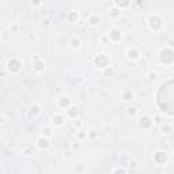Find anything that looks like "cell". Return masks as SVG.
<instances>
[{"instance_id": "1", "label": "cell", "mask_w": 174, "mask_h": 174, "mask_svg": "<svg viewBox=\"0 0 174 174\" xmlns=\"http://www.w3.org/2000/svg\"><path fill=\"white\" fill-rule=\"evenodd\" d=\"M173 59H174V54H173V52H171L170 49H163L161 52V61H162V63L171 64Z\"/></svg>"}, {"instance_id": "2", "label": "cell", "mask_w": 174, "mask_h": 174, "mask_svg": "<svg viewBox=\"0 0 174 174\" xmlns=\"http://www.w3.org/2000/svg\"><path fill=\"white\" fill-rule=\"evenodd\" d=\"M94 64L99 68H105L109 64V59H107L105 54H98L95 59H94Z\"/></svg>"}, {"instance_id": "3", "label": "cell", "mask_w": 174, "mask_h": 174, "mask_svg": "<svg viewBox=\"0 0 174 174\" xmlns=\"http://www.w3.org/2000/svg\"><path fill=\"white\" fill-rule=\"evenodd\" d=\"M8 70L11 71V72H18V71L20 70V63L19 60H17V59H12V60L8 61Z\"/></svg>"}, {"instance_id": "4", "label": "cell", "mask_w": 174, "mask_h": 174, "mask_svg": "<svg viewBox=\"0 0 174 174\" xmlns=\"http://www.w3.org/2000/svg\"><path fill=\"white\" fill-rule=\"evenodd\" d=\"M150 26H151V29H159L162 26V19L159 17H151Z\"/></svg>"}, {"instance_id": "5", "label": "cell", "mask_w": 174, "mask_h": 174, "mask_svg": "<svg viewBox=\"0 0 174 174\" xmlns=\"http://www.w3.org/2000/svg\"><path fill=\"white\" fill-rule=\"evenodd\" d=\"M166 159H167V157H166V154H165V152H158V154L155 155V162H157V163H159V165L165 163V162H166Z\"/></svg>"}, {"instance_id": "6", "label": "cell", "mask_w": 174, "mask_h": 174, "mask_svg": "<svg viewBox=\"0 0 174 174\" xmlns=\"http://www.w3.org/2000/svg\"><path fill=\"white\" fill-rule=\"evenodd\" d=\"M109 37H110V40L112 41H118L121 38V34H120V31L118 30H116V29H113V30L109 33Z\"/></svg>"}, {"instance_id": "7", "label": "cell", "mask_w": 174, "mask_h": 174, "mask_svg": "<svg viewBox=\"0 0 174 174\" xmlns=\"http://www.w3.org/2000/svg\"><path fill=\"white\" fill-rule=\"evenodd\" d=\"M59 105H60L61 107H64V109L70 107V105H71L70 98H67V97H61V98H60V102H59Z\"/></svg>"}, {"instance_id": "8", "label": "cell", "mask_w": 174, "mask_h": 174, "mask_svg": "<svg viewBox=\"0 0 174 174\" xmlns=\"http://www.w3.org/2000/svg\"><path fill=\"white\" fill-rule=\"evenodd\" d=\"M151 123H152V121H151L150 117H143L140 120V127L141 128H150L151 127Z\"/></svg>"}, {"instance_id": "9", "label": "cell", "mask_w": 174, "mask_h": 174, "mask_svg": "<svg viewBox=\"0 0 174 174\" xmlns=\"http://www.w3.org/2000/svg\"><path fill=\"white\" fill-rule=\"evenodd\" d=\"M48 146H49V140L46 137H40L38 139V147L40 148H46Z\"/></svg>"}, {"instance_id": "10", "label": "cell", "mask_w": 174, "mask_h": 174, "mask_svg": "<svg viewBox=\"0 0 174 174\" xmlns=\"http://www.w3.org/2000/svg\"><path fill=\"white\" fill-rule=\"evenodd\" d=\"M137 57H139V50H136V49L128 50V59L135 60V59H137Z\"/></svg>"}, {"instance_id": "11", "label": "cell", "mask_w": 174, "mask_h": 174, "mask_svg": "<svg viewBox=\"0 0 174 174\" xmlns=\"http://www.w3.org/2000/svg\"><path fill=\"white\" fill-rule=\"evenodd\" d=\"M78 113H79V110H78L76 107H70V109H68V116H70V117H76Z\"/></svg>"}, {"instance_id": "12", "label": "cell", "mask_w": 174, "mask_h": 174, "mask_svg": "<svg viewBox=\"0 0 174 174\" xmlns=\"http://www.w3.org/2000/svg\"><path fill=\"white\" fill-rule=\"evenodd\" d=\"M53 123L56 125H61L64 123V117H63V116H54V117H53Z\"/></svg>"}, {"instance_id": "13", "label": "cell", "mask_w": 174, "mask_h": 174, "mask_svg": "<svg viewBox=\"0 0 174 174\" xmlns=\"http://www.w3.org/2000/svg\"><path fill=\"white\" fill-rule=\"evenodd\" d=\"M114 1H116V4L120 6V7H127L128 4L130 3V0H114Z\"/></svg>"}, {"instance_id": "14", "label": "cell", "mask_w": 174, "mask_h": 174, "mask_svg": "<svg viewBox=\"0 0 174 174\" xmlns=\"http://www.w3.org/2000/svg\"><path fill=\"white\" fill-rule=\"evenodd\" d=\"M123 98H124L125 101H129V99H132V98H133V94L130 93V91H125V93L123 94Z\"/></svg>"}, {"instance_id": "15", "label": "cell", "mask_w": 174, "mask_h": 174, "mask_svg": "<svg viewBox=\"0 0 174 174\" xmlns=\"http://www.w3.org/2000/svg\"><path fill=\"white\" fill-rule=\"evenodd\" d=\"M78 18H79V15H78V12H71L70 17H68V19L71 20V22H76Z\"/></svg>"}, {"instance_id": "16", "label": "cell", "mask_w": 174, "mask_h": 174, "mask_svg": "<svg viewBox=\"0 0 174 174\" xmlns=\"http://www.w3.org/2000/svg\"><path fill=\"white\" fill-rule=\"evenodd\" d=\"M110 15L113 18H117V17H120V11H118L117 8H112V10H110Z\"/></svg>"}, {"instance_id": "17", "label": "cell", "mask_w": 174, "mask_h": 174, "mask_svg": "<svg viewBox=\"0 0 174 174\" xmlns=\"http://www.w3.org/2000/svg\"><path fill=\"white\" fill-rule=\"evenodd\" d=\"M135 114H136V107L135 106L128 107V116H135Z\"/></svg>"}, {"instance_id": "18", "label": "cell", "mask_w": 174, "mask_h": 174, "mask_svg": "<svg viewBox=\"0 0 174 174\" xmlns=\"http://www.w3.org/2000/svg\"><path fill=\"white\" fill-rule=\"evenodd\" d=\"M34 68H36L37 71L44 70V63H42V61H37V63H36V65H34Z\"/></svg>"}, {"instance_id": "19", "label": "cell", "mask_w": 174, "mask_h": 174, "mask_svg": "<svg viewBox=\"0 0 174 174\" xmlns=\"http://www.w3.org/2000/svg\"><path fill=\"white\" fill-rule=\"evenodd\" d=\"M98 22H99V19H98L97 17H91L90 18V23L91 25H98Z\"/></svg>"}, {"instance_id": "20", "label": "cell", "mask_w": 174, "mask_h": 174, "mask_svg": "<svg viewBox=\"0 0 174 174\" xmlns=\"http://www.w3.org/2000/svg\"><path fill=\"white\" fill-rule=\"evenodd\" d=\"M71 44H72V46H74V48H79V44H80V42H79V40L74 38V40L71 41Z\"/></svg>"}, {"instance_id": "21", "label": "cell", "mask_w": 174, "mask_h": 174, "mask_svg": "<svg viewBox=\"0 0 174 174\" xmlns=\"http://www.w3.org/2000/svg\"><path fill=\"white\" fill-rule=\"evenodd\" d=\"M30 112H31V114H37L38 112H40V107H38V106H33Z\"/></svg>"}, {"instance_id": "22", "label": "cell", "mask_w": 174, "mask_h": 174, "mask_svg": "<svg viewBox=\"0 0 174 174\" xmlns=\"http://www.w3.org/2000/svg\"><path fill=\"white\" fill-rule=\"evenodd\" d=\"M113 72H114V71L112 70V68H109V70L105 71V76H112V75H113Z\"/></svg>"}, {"instance_id": "23", "label": "cell", "mask_w": 174, "mask_h": 174, "mask_svg": "<svg viewBox=\"0 0 174 174\" xmlns=\"http://www.w3.org/2000/svg\"><path fill=\"white\" fill-rule=\"evenodd\" d=\"M162 129H163V132H165V133H169V132H170V129H171V128L169 127V125H165V127L162 128Z\"/></svg>"}, {"instance_id": "24", "label": "cell", "mask_w": 174, "mask_h": 174, "mask_svg": "<svg viewBox=\"0 0 174 174\" xmlns=\"http://www.w3.org/2000/svg\"><path fill=\"white\" fill-rule=\"evenodd\" d=\"M45 135H48V136L50 135V129H49V128H45Z\"/></svg>"}, {"instance_id": "25", "label": "cell", "mask_w": 174, "mask_h": 174, "mask_svg": "<svg viewBox=\"0 0 174 174\" xmlns=\"http://www.w3.org/2000/svg\"><path fill=\"white\" fill-rule=\"evenodd\" d=\"M72 147H74V148H79V143H75Z\"/></svg>"}, {"instance_id": "26", "label": "cell", "mask_w": 174, "mask_h": 174, "mask_svg": "<svg viewBox=\"0 0 174 174\" xmlns=\"http://www.w3.org/2000/svg\"><path fill=\"white\" fill-rule=\"evenodd\" d=\"M40 1H41V0H33V3H34V4H38Z\"/></svg>"}, {"instance_id": "27", "label": "cell", "mask_w": 174, "mask_h": 174, "mask_svg": "<svg viewBox=\"0 0 174 174\" xmlns=\"http://www.w3.org/2000/svg\"><path fill=\"white\" fill-rule=\"evenodd\" d=\"M0 123H3V117H0Z\"/></svg>"}]
</instances>
